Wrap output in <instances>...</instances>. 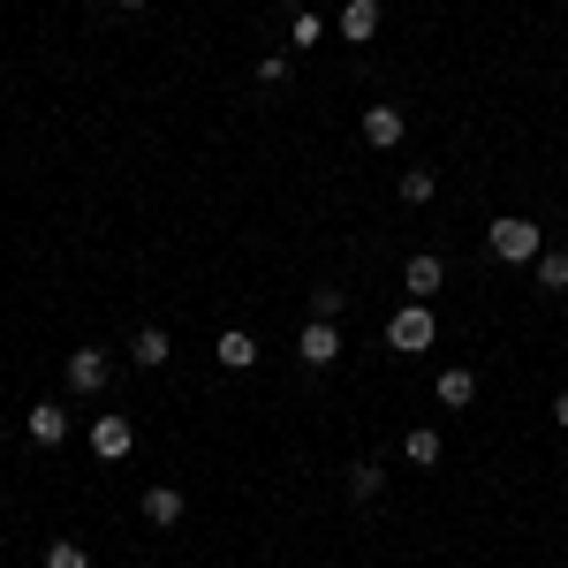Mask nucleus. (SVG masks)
<instances>
[{"instance_id":"obj_23","label":"nucleus","mask_w":568,"mask_h":568,"mask_svg":"<svg viewBox=\"0 0 568 568\" xmlns=\"http://www.w3.org/2000/svg\"><path fill=\"white\" fill-rule=\"evenodd\" d=\"M0 439H8V433H0Z\"/></svg>"},{"instance_id":"obj_19","label":"nucleus","mask_w":568,"mask_h":568,"mask_svg":"<svg viewBox=\"0 0 568 568\" xmlns=\"http://www.w3.org/2000/svg\"><path fill=\"white\" fill-rule=\"evenodd\" d=\"M342 304H349L342 288H311V318H342Z\"/></svg>"},{"instance_id":"obj_9","label":"nucleus","mask_w":568,"mask_h":568,"mask_svg":"<svg viewBox=\"0 0 568 568\" xmlns=\"http://www.w3.org/2000/svg\"><path fill=\"white\" fill-rule=\"evenodd\" d=\"M144 524H160V530L182 524V493L175 485H144Z\"/></svg>"},{"instance_id":"obj_16","label":"nucleus","mask_w":568,"mask_h":568,"mask_svg":"<svg viewBox=\"0 0 568 568\" xmlns=\"http://www.w3.org/2000/svg\"><path fill=\"white\" fill-rule=\"evenodd\" d=\"M45 568H91V554L77 538H53V546H45Z\"/></svg>"},{"instance_id":"obj_20","label":"nucleus","mask_w":568,"mask_h":568,"mask_svg":"<svg viewBox=\"0 0 568 568\" xmlns=\"http://www.w3.org/2000/svg\"><path fill=\"white\" fill-rule=\"evenodd\" d=\"M258 84H265V91L288 84V53H265V61H258Z\"/></svg>"},{"instance_id":"obj_1","label":"nucleus","mask_w":568,"mask_h":568,"mask_svg":"<svg viewBox=\"0 0 568 568\" xmlns=\"http://www.w3.org/2000/svg\"><path fill=\"white\" fill-rule=\"evenodd\" d=\"M485 251H493V258H500V265H530V258H538V251H546V243H538V227H530V220L500 213V220H493V227H485Z\"/></svg>"},{"instance_id":"obj_22","label":"nucleus","mask_w":568,"mask_h":568,"mask_svg":"<svg viewBox=\"0 0 568 568\" xmlns=\"http://www.w3.org/2000/svg\"><path fill=\"white\" fill-rule=\"evenodd\" d=\"M114 8H144V0H114Z\"/></svg>"},{"instance_id":"obj_13","label":"nucleus","mask_w":568,"mask_h":568,"mask_svg":"<svg viewBox=\"0 0 568 568\" xmlns=\"http://www.w3.org/2000/svg\"><path fill=\"white\" fill-rule=\"evenodd\" d=\"M130 356H136V364H144V372H160V364L175 356V342H168L160 326H144V334H136V342H130Z\"/></svg>"},{"instance_id":"obj_17","label":"nucleus","mask_w":568,"mask_h":568,"mask_svg":"<svg viewBox=\"0 0 568 568\" xmlns=\"http://www.w3.org/2000/svg\"><path fill=\"white\" fill-rule=\"evenodd\" d=\"M433 190H439V175H433V168H409V175H402V197H409V205H425Z\"/></svg>"},{"instance_id":"obj_14","label":"nucleus","mask_w":568,"mask_h":568,"mask_svg":"<svg viewBox=\"0 0 568 568\" xmlns=\"http://www.w3.org/2000/svg\"><path fill=\"white\" fill-rule=\"evenodd\" d=\"M530 273H538V288H546V296H561V288H568V251H538Z\"/></svg>"},{"instance_id":"obj_6","label":"nucleus","mask_w":568,"mask_h":568,"mask_svg":"<svg viewBox=\"0 0 568 568\" xmlns=\"http://www.w3.org/2000/svg\"><path fill=\"white\" fill-rule=\"evenodd\" d=\"M130 447H136V425H130V417H99V425H91V455H106V463H122Z\"/></svg>"},{"instance_id":"obj_10","label":"nucleus","mask_w":568,"mask_h":568,"mask_svg":"<svg viewBox=\"0 0 568 568\" xmlns=\"http://www.w3.org/2000/svg\"><path fill=\"white\" fill-rule=\"evenodd\" d=\"M213 356H220V364H227V372H251V364H258V342H251L243 326H227V334H220V342H213Z\"/></svg>"},{"instance_id":"obj_18","label":"nucleus","mask_w":568,"mask_h":568,"mask_svg":"<svg viewBox=\"0 0 568 568\" xmlns=\"http://www.w3.org/2000/svg\"><path fill=\"white\" fill-rule=\"evenodd\" d=\"M402 455H409V463H425V470H433V463H439V433H409V439H402Z\"/></svg>"},{"instance_id":"obj_11","label":"nucleus","mask_w":568,"mask_h":568,"mask_svg":"<svg viewBox=\"0 0 568 568\" xmlns=\"http://www.w3.org/2000/svg\"><path fill=\"white\" fill-rule=\"evenodd\" d=\"M31 439H39V447H61V439H69V409H61V402H39V409H31Z\"/></svg>"},{"instance_id":"obj_8","label":"nucleus","mask_w":568,"mask_h":568,"mask_svg":"<svg viewBox=\"0 0 568 568\" xmlns=\"http://www.w3.org/2000/svg\"><path fill=\"white\" fill-rule=\"evenodd\" d=\"M433 394H439V409H470V402H478V372H463V364H447Z\"/></svg>"},{"instance_id":"obj_7","label":"nucleus","mask_w":568,"mask_h":568,"mask_svg":"<svg viewBox=\"0 0 568 568\" xmlns=\"http://www.w3.org/2000/svg\"><path fill=\"white\" fill-rule=\"evenodd\" d=\"M106 379H114V364H106L99 349H77V356H69V387H77V394H99Z\"/></svg>"},{"instance_id":"obj_2","label":"nucleus","mask_w":568,"mask_h":568,"mask_svg":"<svg viewBox=\"0 0 568 568\" xmlns=\"http://www.w3.org/2000/svg\"><path fill=\"white\" fill-rule=\"evenodd\" d=\"M433 334H439V326H433V311H425V304H409V311H394V318H387V342L402 356H425V349H433Z\"/></svg>"},{"instance_id":"obj_5","label":"nucleus","mask_w":568,"mask_h":568,"mask_svg":"<svg viewBox=\"0 0 568 568\" xmlns=\"http://www.w3.org/2000/svg\"><path fill=\"white\" fill-rule=\"evenodd\" d=\"M402 136H409V114L402 106H364V144L372 152H394Z\"/></svg>"},{"instance_id":"obj_12","label":"nucleus","mask_w":568,"mask_h":568,"mask_svg":"<svg viewBox=\"0 0 568 568\" xmlns=\"http://www.w3.org/2000/svg\"><path fill=\"white\" fill-rule=\"evenodd\" d=\"M342 39H379V0H349V8H342Z\"/></svg>"},{"instance_id":"obj_4","label":"nucleus","mask_w":568,"mask_h":568,"mask_svg":"<svg viewBox=\"0 0 568 568\" xmlns=\"http://www.w3.org/2000/svg\"><path fill=\"white\" fill-rule=\"evenodd\" d=\"M296 356H304L311 372H326V364L342 356V334H334V318H311L304 334H296Z\"/></svg>"},{"instance_id":"obj_21","label":"nucleus","mask_w":568,"mask_h":568,"mask_svg":"<svg viewBox=\"0 0 568 568\" xmlns=\"http://www.w3.org/2000/svg\"><path fill=\"white\" fill-rule=\"evenodd\" d=\"M554 425H561V433H568V387H561V402H554Z\"/></svg>"},{"instance_id":"obj_15","label":"nucleus","mask_w":568,"mask_h":568,"mask_svg":"<svg viewBox=\"0 0 568 568\" xmlns=\"http://www.w3.org/2000/svg\"><path fill=\"white\" fill-rule=\"evenodd\" d=\"M379 485H387L379 463H349V493H356V500H379Z\"/></svg>"},{"instance_id":"obj_3","label":"nucleus","mask_w":568,"mask_h":568,"mask_svg":"<svg viewBox=\"0 0 568 568\" xmlns=\"http://www.w3.org/2000/svg\"><path fill=\"white\" fill-rule=\"evenodd\" d=\"M402 288H409V304H433L439 288H447V265H439L433 251H417V258L402 265Z\"/></svg>"}]
</instances>
